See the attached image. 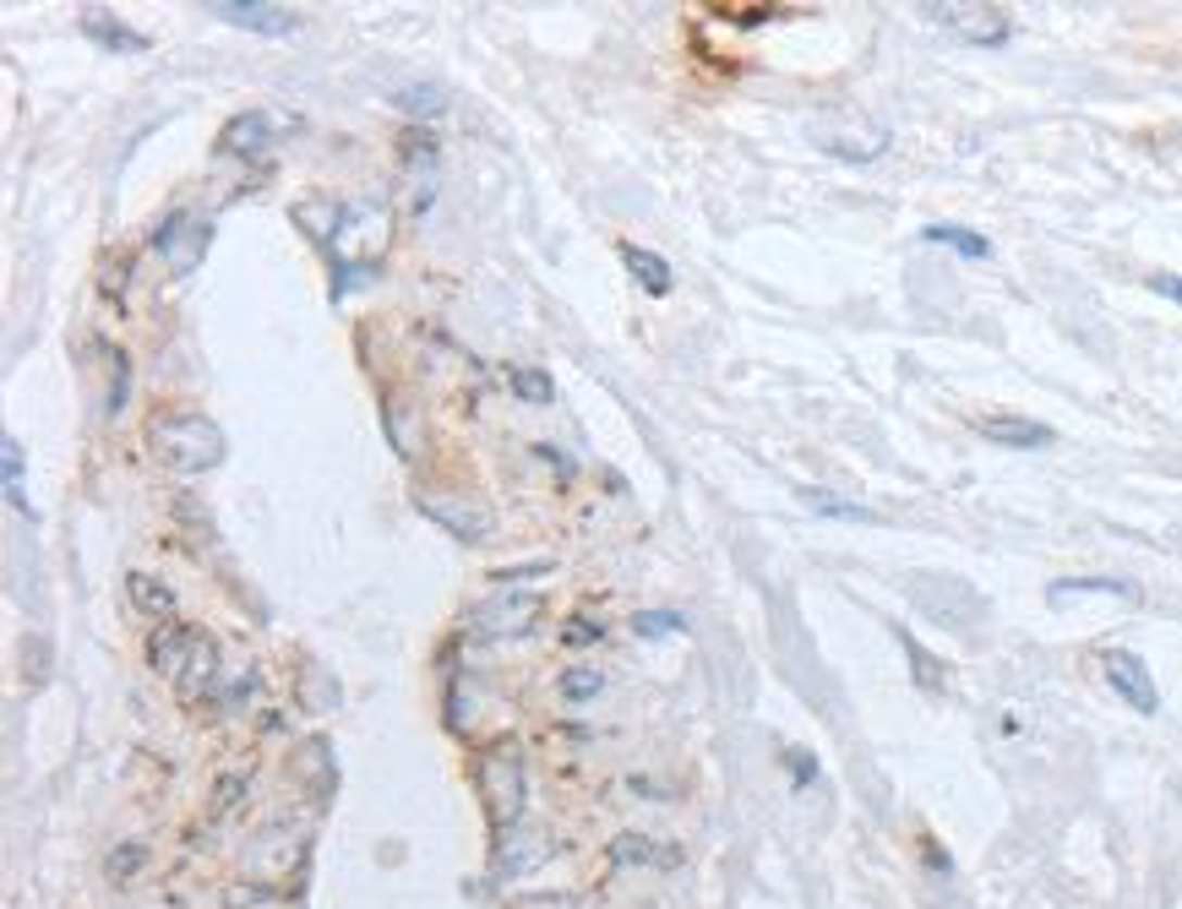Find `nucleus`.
Returning a JSON list of instances; mask_svg holds the SVG:
<instances>
[{
	"mask_svg": "<svg viewBox=\"0 0 1182 909\" xmlns=\"http://www.w3.org/2000/svg\"><path fill=\"white\" fill-rule=\"evenodd\" d=\"M148 452L175 475H202L224 464V430L208 414H153Z\"/></svg>",
	"mask_w": 1182,
	"mask_h": 909,
	"instance_id": "obj_1",
	"label": "nucleus"
},
{
	"mask_svg": "<svg viewBox=\"0 0 1182 909\" xmlns=\"http://www.w3.org/2000/svg\"><path fill=\"white\" fill-rule=\"evenodd\" d=\"M921 17L927 23H938L943 34H954V39H965V45H1003L1008 34H1014V23H1008V12L1003 7H981V0H948V7H921Z\"/></svg>",
	"mask_w": 1182,
	"mask_h": 909,
	"instance_id": "obj_2",
	"label": "nucleus"
},
{
	"mask_svg": "<svg viewBox=\"0 0 1182 909\" xmlns=\"http://www.w3.org/2000/svg\"><path fill=\"white\" fill-rule=\"evenodd\" d=\"M480 795H486L496 828L518 822V806H524V762H518V746H513V741H502L496 752H486V762H480Z\"/></svg>",
	"mask_w": 1182,
	"mask_h": 909,
	"instance_id": "obj_3",
	"label": "nucleus"
},
{
	"mask_svg": "<svg viewBox=\"0 0 1182 909\" xmlns=\"http://www.w3.org/2000/svg\"><path fill=\"white\" fill-rule=\"evenodd\" d=\"M420 513L431 518V523H442L453 540H491V529H496V518H491V507L486 502H475V496H448V491H420Z\"/></svg>",
	"mask_w": 1182,
	"mask_h": 909,
	"instance_id": "obj_4",
	"label": "nucleus"
},
{
	"mask_svg": "<svg viewBox=\"0 0 1182 909\" xmlns=\"http://www.w3.org/2000/svg\"><path fill=\"white\" fill-rule=\"evenodd\" d=\"M1106 681H1111V692H1117L1133 714H1155V708H1160V692H1155V681H1149V670H1144L1139 654L1111 648V654H1106Z\"/></svg>",
	"mask_w": 1182,
	"mask_h": 909,
	"instance_id": "obj_5",
	"label": "nucleus"
},
{
	"mask_svg": "<svg viewBox=\"0 0 1182 909\" xmlns=\"http://www.w3.org/2000/svg\"><path fill=\"white\" fill-rule=\"evenodd\" d=\"M213 17H224V23H235V28H251V34H273V39H284V34H294V12L289 7H267V0H213L208 7Z\"/></svg>",
	"mask_w": 1182,
	"mask_h": 909,
	"instance_id": "obj_6",
	"label": "nucleus"
},
{
	"mask_svg": "<svg viewBox=\"0 0 1182 909\" xmlns=\"http://www.w3.org/2000/svg\"><path fill=\"white\" fill-rule=\"evenodd\" d=\"M197 648H202V637H197L191 627L169 621V627H159V632L148 637V665H153L159 676H186V665H191Z\"/></svg>",
	"mask_w": 1182,
	"mask_h": 909,
	"instance_id": "obj_7",
	"label": "nucleus"
},
{
	"mask_svg": "<svg viewBox=\"0 0 1182 909\" xmlns=\"http://www.w3.org/2000/svg\"><path fill=\"white\" fill-rule=\"evenodd\" d=\"M976 430L997 446H1014V452H1035V446H1052V425L1041 419H1019V414H986L976 419Z\"/></svg>",
	"mask_w": 1182,
	"mask_h": 909,
	"instance_id": "obj_8",
	"label": "nucleus"
},
{
	"mask_svg": "<svg viewBox=\"0 0 1182 909\" xmlns=\"http://www.w3.org/2000/svg\"><path fill=\"white\" fill-rule=\"evenodd\" d=\"M1090 594H1106V599H1122V605H1139V589L1133 583H1122V578H1062V583H1052L1046 589V599L1062 610V605H1073V599H1090Z\"/></svg>",
	"mask_w": 1182,
	"mask_h": 909,
	"instance_id": "obj_9",
	"label": "nucleus"
},
{
	"mask_svg": "<svg viewBox=\"0 0 1182 909\" xmlns=\"http://www.w3.org/2000/svg\"><path fill=\"white\" fill-rule=\"evenodd\" d=\"M83 34H88L93 45L115 50V55H142V50H148V39H142V34H131L126 23H115L104 7H88V12H83Z\"/></svg>",
	"mask_w": 1182,
	"mask_h": 909,
	"instance_id": "obj_10",
	"label": "nucleus"
},
{
	"mask_svg": "<svg viewBox=\"0 0 1182 909\" xmlns=\"http://www.w3.org/2000/svg\"><path fill=\"white\" fill-rule=\"evenodd\" d=\"M267 137H273V115L246 110V115H235V121L218 131V153H262Z\"/></svg>",
	"mask_w": 1182,
	"mask_h": 909,
	"instance_id": "obj_11",
	"label": "nucleus"
},
{
	"mask_svg": "<svg viewBox=\"0 0 1182 909\" xmlns=\"http://www.w3.org/2000/svg\"><path fill=\"white\" fill-rule=\"evenodd\" d=\"M921 240H927V245H948V251H959V256H970V262H986V256H992V240H981V235L965 229V224H927Z\"/></svg>",
	"mask_w": 1182,
	"mask_h": 909,
	"instance_id": "obj_12",
	"label": "nucleus"
},
{
	"mask_svg": "<svg viewBox=\"0 0 1182 909\" xmlns=\"http://www.w3.org/2000/svg\"><path fill=\"white\" fill-rule=\"evenodd\" d=\"M621 267H627L649 294H670V262H665V256H654V251H643V245H621Z\"/></svg>",
	"mask_w": 1182,
	"mask_h": 909,
	"instance_id": "obj_13",
	"label": "nucleus"
},
{
	"mask_svg": "<svg viewBox=\"0 0 1182 909\" xmlns=\"http://www.w3.org/2000/svg\"><path fill=\"white\" fill-rule=\"evenodd\" d=\"M213 681H218V654H213V643L202 637V648H197V654H191V665H186V686H180V697H186V703H197V697H202Z\"/></svg>",
	"mask_w": 1182,
	"mask_h": 909,
	"instance_id": "obj_14",
	"label": "nucleus"
},
{
	"mask_svg": "<svg viewBox=\"0 0 1182 909\" xmlns=\"http://www.w3.org/2000/svg\"><path fill=\"white\" fill-rule=\"evenodd\" d=\"M535 616H540V599H518V605H486L475 621H480V632H491V621H502V632H524Z\"/></svg>",
	"mask_w": 1182,
	"mask_h": 909,
	"instance_id": "obj_15",
	"label": "nucleus"
},
{
	"mask_svg": "<svg viewBox=\"0 0 1182 909\" xmlns=\"http://www.w3.org/2000/svg\"><path fill=\"white\" fill-rule=\"evenodd\" d=\"M126 589H131V599H137L148 616H169V610H175V594H169L159 578H148V572H131Z\"/></svg>",
	"mask_w": 1182,
	"mask_h": 909,
	"instance_id": "obj_16",
	"label": "nucleus"
},
{
	"mask_svg": "<svg viewBox=\"0 0 1182 909\" xmlns=\"http://www.w3.org/2000/svg\"><path fill=\"white\" fill-rule=\"evenodd\" d=\"M513 392H518L524 403H551V397H556V381H551L540 365H518V370H513Z\"/></svg>",
	"mask_w": 1182,
	"mask_h": 909,
	"instance_id": "obj_17",
	"label": "nucleus"
},
{
	"mask_svg": "<svg viewBox=\"0 0 1182 909\" xmlns=\"http://www.w3.org/2000/svg\"><path fill=\"white\" fill-rule=\"evenodd\" d=\"M900 643H905V654H910V670H916V681H921L927 692H943V665H938V659H932V654H927V648H921V643H916L905 627H900Z\"/></svg>",
	"mask_w": 1182,
	"mask_h": 909,
	"instance_id": "obj_18",
	"label": "nucleus"
},
{
	"mask_svg": "<svg viewBox=\"0 0 1182 909\" xmlns=\"http://www.w3.org/2000/svg\"><path fill=\"white\" fill-rule=\"evenodd\" d=\"M7 496H12V507L17 513H28V496H23V469H28V458H23V441L17 435H7Z\"/></svg>",
	"mask_w": 1182,
	"mask_h": 909,
	"instance_id": "obj_19",
	"label": "nucleus"
},
{
	"mask_svg": "<svg viewBox=\"0 0 1182 909\" xmlns=\"http://www.w3.org/2000/svg\"><path fill=\"white\" fill-rule=\"evenodd\" d=\"M802 502H807L813 513H829V518H862V523L872 518L867 507H856V502H840L834 491H802Z\"/></svg>",
	"mask_w": 1182,
	"mask_h": 909,
	"instance_id": "obj_20",
	"label": "nucleus"
},
{
	"mask_svg": "<svg viewBox=\"0 0 1182 909\" xmlns=\"http://www.w3.org/2000/svg\"><path fill=\"white\" fill-rule=\"evenodd\" d=\"M600 686H605L600 670H567L562 676V697L567 703H589V697H600Z\"/></svg>",
	"mask_w": 1182,
	"mask_h": 909,
	"instance_id": "obj_21",
	"label": "nucleus"
},
{
	"mask_svg": "<svg viewBox=\"0 0 1182 909\" xmlns=\"http://www.w3.org/2000/svg\"><path fill=\"white\" fill-rule=\"evenodd\" d=\"M399 99H404L410 115H442V93L437 88H404Z\"/></svg>",
	"mask_w": 1182,
	"mask_h": 909,
	"instance_id": "obj_22",
	"label": "nucleus"
},
{
	"mask_svg": "<svg viewBox=\"0 0 1182 909\" xmlns=\"http://www.w3.org/2000/svg\"><path fill=\"white\" fill-rule=\"evenodd\" d=\"M632 627H638V637H665V632H676L681 621H676L670 610H649V616H638Z\"/></svg>",
	"mask_w": 1182,
	"mask_h": 909,
	"instance_id": "obj_23",
	"label": "nucleus"
},
{
	"mask_svg": "<svg viewBox=\"0 0 1182 909\" xmlns=\"http://www.w3.org/2000/svg\"><path fill=\"white\" fill-rule=\"evenodd\" d=\"M784 762H791V779H796V784H813V779H818V762H813L807 752H784Z\"/></svg>",
	"mask_w": 1182,
	"mask_h": 909,
	"instance_id": "obj_24",
	"label": "nucleus"
},
{
	"mask_svg": "<svg viewBox=\"0 0 1182 909\" xmlns=\"http://www.w3.org/2000/svg\"><path fill=\"white\" fill-rule=\"evenodd\" d=\"M1149 294H1160V300L1182 305V278H1171V273H1155V278H1149Z\"/></svg>",
	"mask_w": 1182,
	"mask_h": 909,
	"instance_id": "obj_25",
	"label": "nucleus"
},
{
	"mask_svg": "<svg viewBox=\"0 0 1182 909\" xmlns=\"http://www.w3.org/2000/svg\"><path fill=\"white\" fill-rule=\"evenodd\" d=\"M142 866V849H126V855H110V876H126Z\"/></svg>",
	"mask_w": 1182,
	"mask_h": 909,
	"instance_id": "obj_26",
	"label": "nucleus"
},
{
	"mask_svg": "<svg viewBox=\"0 0 1182 909\" xmlns=\"http://www.w3.org/2000/svg\"><path fill=\"white\" fill-rule=\"evenodd\" d=\"M594 637H600V627H589V621H573V627H567V643H573V648H578V643H594Z\"/></svg>",
	"mask_w": 1182,
	"mask_h": 909,
	"instance_id": "obj_27",
	"label": "nucleus"
}]
</instances>
